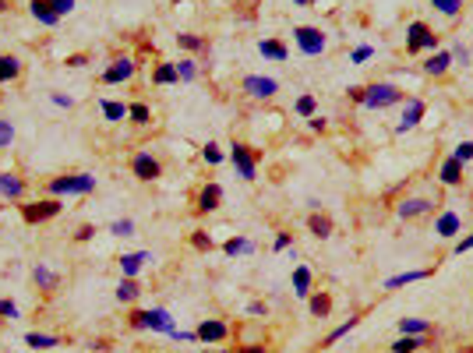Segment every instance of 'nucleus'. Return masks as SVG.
<instances>
[{"label": "nucleus", "instance_id": "f257e3e1", "mask_svg": "<svg viewBox=\"0 0 473 353\" xmlns=\"http://www.w3.org/2000/svg\"><path fill=\"white\" fill-rule=\"evenodd\" d=\"M395 102H403V88L392 85V82H378V85H368L361 92V106H368V110H385Z\"/></svg>", "mask_w": 473, "mask_h": 353}, {"label": "nucleus", "instance_id": "f03ea898", "mask_svg": "<svg viewBox=\"0 0 473 353\" xmlns=\"http://www.w3.org/2000/svg\"><path fill=\"white\" fill-rule=\"evenodd\" d=\"M95 187V176L92 174H68V176H53L50 180V194L53 198H75V194H89Z\"/></svg>", "mask_w": 473, "mask_h": 353}, {"label": "nucleus", "instance_id": "7ed1b4c3", "mask_svg": "<svg viewBox=\"0 0 473 353\" xmlns=\"http://www.w3.org/2000/svg\"><path fill=\"white\" fill-rule=\"evenodd\" d=\"M293 43H297V50H300L304 57H321L325 46H329L325 32L314 28V25H297V28H293Z\"/></svg>", "mask_w": 473, "mask_h": 353}, {"label": "nucleus", "instance_id": "20e7f679", "mask_svg": "<svg viewBox=\"0 0 473 353\" xmlns=\"http://www.w3.org/2000/svg\"><path fill=\"white\" fill-rule=\"evenodd\" d=\"M131 325H134V329H152V332H166V336H170V332L177 329L166 307H152V311H134V315H131Z\"/></svg>", "mask_w": 473, "mask_h": 353}, {"label": "nucleus", "instance_id": "39448f33", "mask_svg": "<svg viewBox=\"0 0 473 353\" xmlns=\"http://www.w3.org/2000/svg\"><path fill=\"white\" fill-rule=\"evenodd\" d=\"M435 46H438V36L424 21L406 25V53H420V50H435Z\"/></svg>", "mask_w": 473, "mask_h": 353}, {"label": "nucleus", "instance_id": "423d86ee", "mask_svg": "<svg viewBox=\"0 0 473 353\" xmlns=\"http://www.w3.org/2000/svg\"><path fill=\"white\" fill-rule=\"evenodd\" d=\"M230 163L237 167L240 180H255V176H258V163H255L251 149H248V145H240V142H233V145H230Z\"/></svg>", "mask_w": 473, "mask_h": 353}, {"label": "nucleus", "instance_id": "0eeeda50", "mask_svg": "<svg viewBox=\"0 0 473 353\" xmlns=\"http://www.w3.org/2000/svg\"><path fill=\"white\" fill-rule=\"evenodd\" d=\"M134 71H138V64H134L131 57H117V60L102 71V85H120V82H131V78H134Z\"/></svg>", "mask_w": 473, "mask_h": 353}, {"label": "nucleus", "instance_id": "6e6552de", "mask_svg": "<svg viewBox=\"0 0 473 353\" xmlns=\"http://www.w3.org/2000/svg\"><path fill=\"white\" fill-rule=\"evenodd\" d=\"M244 92H248L251 99H272V95L280 92V82H276V78H265V75H248V78H244Z\"/></svg>", "mask_w": 473, "mask_h": 353}, {"label": "nucleus", "instance_id": "1a4fd4ad", "mask_svg": "<svg viewBox=\"0 0 473 353\" xmlns=\"http://www.w3.org/2000/svg\"><path fill=\"white\" fill-rule=\"evenodd\" d=\"M64 205L57 201V198H46V201H36V205H25L21 212H25V223H46V219H53L57 212H60Z\"/></svg>", "mask_w": 473, "mask_h": 353}, {"label": "nucleus", "instance_id": "9d476101", "mask_svg": "<svg viewBox=\"0 0 473 353\" xmlns=\"http://www.w3.org/2000/svg\"><path fill=\"white\" fill-rule=\"evenodd\" d=\"M131 174L149 184V180H156V176L163 174V167H159V159H152L149 152H138V156L131 159Z\"/></svg>", "mask_w": 473, "mask_h": 353}, {"label": "nucleus", "instance_id": "9b49d317", "mask_svg": "<svg viewBox=\"0 0 473 353\" xmlns=\"http://www.w3.org/2000/svg\"><path fill=\"white\" fill-rule=\"evenodd\" d=\"M424 113H427V106L420 102V99H406V110H403V120H399V135H406V131H413L420 120H424Z\"/></svg>", "mask_w": 473, "mask_h": 353}, {"label": "nucleus", "instance_id": "f8f14e48", "mask_svg": "<svg viewBox=\"0 0 473 353\" xmlns=\"http://www.w3.org/2000/svg\"><path fill=\"white\" fill-rule=\"evenodd\" d=\"M431 209H435V201H431V198H406V201H399V205H395L399 219H420V216H427Z\"/></svg>", "mask_w": 473, "mask_h": 353}, {"label": "nucleus", "instance_id": "ddd939ff", "mask_svg": "<svg viewBox=\"0 0 473 353\" xmlns=\"http://www.w3.org/2000/svg\"><path fill=\"white\" fill-rule=\"evenodd\" d=\"M226 336H230V329H226V322H219V318H208V322L198 325V343H223Z\"/></svg>", "mask_w": 473, "mask_h": 353}, {"label": "nucleus", "instance_id": "4468645a", "mask_svg": "<svg viewBox=\"0 0 473 353\" xmlns=\"http://www.w3.org/2000/svg\"><path fill=\"white\" fill-rule=\"evenodd\" d=\"M459 230H463L459 212H442V216H438V223H435V233H438V237H445V241H452Z\"/></svg>", "mask_w": 473, "mask_h": 353}, {"label": "nucleus", "instance_id": "2eb2a0df", "mask_svg": "<svg viewBox=\"0 0 473 353\" xmlns=\"http://www.w3.org/2000/svg\"><path fill=\"white\" fill-rule=\"evenodd\" d=\"M223 201V187L219 184H205L201 194H198V212H216Z\"/></svg>", "mask_w": 473, "mask_h": 353}, {"label": "nucleus", "instance_id": "dca6fc26", "mask_svg": "<svg viewBox=\"0 0 473 353\" xmlns=\"http://www.w3.org/2000/svg\"><path fill=\"white\" fill-rule=\"evenodd\" d=\"M28 11H32V18H36L43 28H53V25L60 21V14H57L46 0H32V4H28Z\"/></svg>", "mask_w": 473, "mask_h": 353}, {"label": "nucleus", "instance_id": "f3484780", "mask_svg": "<svg viewBox=\"0 0 473 353\" xmlns=\"http://www.w3.org/2000/svg\"><path fill=\"white\" fill-rule=\"evenodd\" d=\"M152 262V255L149 251H131V255H120V272L127 275V279H134L138 272H142V265Z\"/></svg>", "mask_w": 473, "mask_h": 353}, {"label": "nucleus", "instance_id": "a211bd4d", "mask_svg": "<svg viewBox=\"0 0 473 353\" xmlns=\"http://www.w3.org/2000/svg\"><path fill=\"white\" fill-rule=\"evenodd\" d=\"M449 68H452V53H449V50L431 53V57H427V64H424V71H427V75H435V78H438V75H445Z\"/></svg>", "mask_w": 473, "mask_h": 353}, {"label": "nucleus", "instance_id": "6ab92c4d", "mask_svg": "<svg viewBox=\"0 0 473 353\" xmlns=\"http://www.w3.org/2000/svg\"><path fill=\"white\" fill-rule=\"evenodd\" d=\"M427 275H431V268H413V272H399V275L385 279V290H399V286H406V283H420V279H427Z\"/></svg>", "mask_w": 473, "mask_h": 353}, {"label": "nucleus", "instance_id": "aec40b11", "mask_svg": "<svg viewBox=\"0 0 473 353\" xmlns=\"http://www.w3.org/2000/svg\"><path fill=\"white\" fill-rule=\"evenodd\" d=\"M438 176H442V184H449V187H456V184H463V163L449 156V159L442 163V170H438Z\"/></svg>", "mask_w": 473, "mask_h": 353}, {"label": "nucleus", "instance_id": "412c9836", "mask_svg": "<svg viewBox=\"0 0 473 353\" xmlns=\"http://www.w3.org/2000/svg\"><path fill=\"white\" fill-rule=\"evenodd\" d=\"M258 53L269 57V60H276V64H283L286 57H289V50H286L280 39H262V43H258Z\"/></svg>", "mask_w": 473, "mask_h": 353}, {"label": "nucleus", "instance_id": "4be33fe9", "mask_svg": "<svg viewBox=\"0 0 473 353\" xmlns=\"http://www.w3.org/2000/svg\"><path fill=\"white\" fill-rule=\"evenodd\" d=\"M0 194H4V198H21V194H25V184H21V176L0 174Z\"/></svg>", "mask_w": 473, "mask_h": 353}, {"label": "nucleus", "instance_id": "5701e85b", "mask_svg": "<svg viewBox=\"0 0 473 353\" xmlns=\"http://www.w3.org/2000/svg\"><path fill=\"white\" fill-rule=\"evenodd\" d=\"M307 230L314 233V237H332V219L329 216H321V212H311V219H307Z\"/></svg>", "mask_w": 473, "mask_h": 353}, {"label": "nucleus", "instance_id": "b1692460", "mask_svg": "<svg viewBox=\"0 0 473 353\" xmlns=\"http://www.w3.org/2000/svg\"><path fill=\"white\" fill-rule=\"evenodd\" d=\"M293 293L297 297H307L311 293V268L307 265H297L293 268Z\"/></svg>", "mask_w": 473, "mask_h": 353}, {"label": "nucleus", "instance_id": "393cba45", "mask_svg": "<svg viewBox=\"0 0 473 353\" xmlns=\"http://www.w3.org/2000/svg\"><path fill=\"white\" fill-rule=\"evenodd\" d=\"M399 332L403 336H427L431 332V322H424V318H403L399 322Z\"/></svg>", "mask_w": 473, "mask_h": 353}, {"label": "nucleus", "instance_id": "a878e982", "mask_svg": "<svg viewBox=\"0 0 473 353\" xmlns=\"http://www.w3.org/2000/svg\"><path fill=\"white\" fill-rule=\"evenodd\" d=\"M32 279L39 283V290H57V283H60L57 272H50L46 265H36V268H32Z\"/></svg>", "mask_w": 473, "mask_h": 353}, {"label": "nucleus", "instance_id": "bb28decb", "mask_svg": "<svg viewBox=\"0 0 473 353\" xmlns=\"http://www.w3.org/2000/svg\"><path fill=\"white\" fill-rule=\"evenodd\" d=\"M138 293H142V286H138L134 279H127V275H124V279H120V286H117V300H120V304H131V300H138Z\"/></svg>", "mask_w": 473, "mask_h": 353}, {"label": "nucleus", "instance_id": "cd10ccee", "mask_svg": "<svg viewBox=\"0 0 473 353\" xmlns=\"http://www.w3.org/2000/svg\"><path fill=\"white\" fill-rule=\"evenodd\" d=\"M25 343H28L32 350H53V347H60V339H57V336H46V332H28Z\"/></svg>", "mask_w": 473, "mask_h": 353}, {"label": "nucleus", "instance_id": "c85d7f7f", "mask_svg": "<svg viewBox=\"0 0 473 353\" xmlns=\"http://www.w3.org/2000/svg\"><path fill=\"white\" fill-rule=\"evenodd\" d=\"M21 75V60L18 57H0V85L4 82H14Z\"/></svg>", "mask_w": 473, "mask_h": 353}, {"label": "nucleus", "instance_id": "c756f323", "mask_svg": "<svg viewBox=\"0 0 473 353\" xmlns=\"http://www.w3.org/2000/svg\"><path fill=\"white\" fill-rule=\"evenodd\" d=\"M152 82H156V85H174V82H181L177 64H159V68H156V75H152Z\"/></svg>", "mask_w": 473, "mask_h": 353}, {"label": "nucleus", "instance_id": "7c9ffc66", "mask_svg": "<svg viewBox=\"0 0 473 353\" xmlns=\"http://www.w3.org/2000/svg\"><path fill=\"white\" fill-rule=\"evenodd\" d=\"M99 110H102L106 120H124V117H127V106H124V102H113V99H102Z\"/></svg>", "mask_w": 473, "mask_h": 353}, {"label": "nucleus", "instance_id": "2f4dec72", "mask_svg": "<svg viewBox=\"0 0 473 353\" xmlns=\"http://www.w3.org/2000/svg\"><path fill=\"white\" fill-rule=\"evenodd\" d=\"M251 248H255V244H251V241H248V237H230V241H226V244H223V251H226V255H230V258H237V255H248V251H251Z\"/></svg>", "mask_w": 473, "mask_h": 353}, {"label": "nucleus", "instance_id": "473e14b6", "mask_svg": "<svg viewBox=\"0 0 473 353\" xmlns=\"http://www.w3.org/2000/svg\"><path fill=\"white\" fill-rule=\"evenodd\" d=\"M424 347V336H399L395 343H392V353H413Z\"/></svg>", "mask_w": 473, "mask_h": 353}, {"label": "nucleus", "instance_id": "72a5a7b5", "mask_svg": "<svg viewBox=\"0 0 473 353\" xmlns=\"http://www.w3.org/2000/svg\"><path fill=\"white\" fill-rule=\"evenodd\" d=\"M127 117H131L138 127H145V124L152 120V113H149V106H145V102H131V106H127Z\"/></svg>", "mask_w": 473, "mask_h": 353}, {"label": "nucleus", "instance_id": "f704fd0d", "mask_svg": "<svg viewBox=\"0 0 473 353\" xmlns=\"http://www.w3.org/2000/svg\"><path fill=\"white\" fill-rule=\"evenodd\" d=\"M329 311H332V300H329L325 293H314V297H311V315H314V318H329Z\"/></svg>", "mask_w": 473, "mask_h": 353}, {"label": "nucleus", "instance_id": "c9c22d12", "mask_svg": "<svg viewBox=\"0 0 473 353\" xmlns=\"http://www.w3.org/2000/svg\"><path fill=\"white\" fill-rule=\"evenodd\" d=\"M357 322H361V318H350V322H343L339 329H332V332H329V339H325V347H332V343H339L346 332H354V329H357Z\"/></svg>", "mask_w": 473, "mask_h": 353}, {"label": "nucleus", "instance_id": "e433bc0d", "mask_svg": "<svg viewBox=\"0 0 473 353\" xmlns=\"http://www.w3.org/2000/svg\"><path fill=\"white\" fill-rule=\"evenodd\" d=\"M201 159H205V163H208V167H219V163H223V159H226V156H223V152H219V145H212V142H208V145H205V149H201Z\"/></svg>", "mask_w": 473, "mask_h": 353}, {"label": "nucleus", "instance_id": "4c0bfd02", "mask_svg": "<svg viewBox=\"0 0 473 353\" xmlns=\"http://www.w3.org/2000/svg\"><path fill=\"white\" fill-rule=\"evenodd\" d=\"M110 233H113V237H131V233H134V219H117V223L110 226Z\"/></svg>", "mask_w": 473, "mask_h": 353}, {"label": "nucleus", "instance_id": "58836bf2", "mask_svg": "<svg viewBox=\"0 0 473 353\" xmlns=\"http://www.w3.org/2000/svg\"><path fill=\"white\" fill-rule=\"evenodd\" d=\"M297 113L311 120V117H314V95H300V99H297Z\"/></svg>", "mask_w": 473, "mask_h": 353}, {"label": "nucleus", "instance_id": "ea45409f", "mask_svg": "<svg viewBox=\"0 0 473 353\" xmlns=\"http://www.w3.org/2000/svg\"><path fill=\"white\" fill-rule=\"evenodd\" d=\"M431 4H435L442 14H449V18H452V14H459V7H463V0H431Z\"/></svg>", "mask_w": 473, "mask_h": 353}, {"label": "nucleus", "instance_id": "a19ab883", "mask_svg": "<svg viewBox=\"0 0 473 353\" xmlns=\"http://www.w3.org/2000/svg\"><path fill=\"white\" fill-rule=\"evenodd\" d=\"M177 75H181V82H194V78H198L194 60H181V64H177Z\"/></svg>", "mask_w": 473, "mask_h": 353}, {"label": "nucleus", "instance_id": "79ce46f5", "mask_svg": "<svg viewBox=\"0 0 473 353\" xmlns=\"http://www.w3.org/2000/svg\"><path fill=\"white\" fill-rule=\"evenodd\" d=\"M177 43H181L184 50H201V46H205V39H198V36H191V32H181Z\"/></svg>", "mask_w": 473, "mask_h": 353}, {"label": "nucleus", "instance_id": "37998d69", "mask_svg": "<svg viewBox=\"0 0 473 353\" xmlns=\"http://www.w3.org/2000/svg\"><path fill=\"white\" fill-rule=\"evenodd\" d=\"M452 159L470 163V159H473V142H459V145H456V152H452Z\"/></svg>", "mask_w": 473, "mask_h": 353}, {"label": "nucleus", "instance_id": "c03bdc74", "mask_svg": "<svg viewBox=\"0 0 473 353\" xmlns=\"http://www.w3.org/2000/svg\"><path fill=\"white\" fill-rule=\"evenodd\" d=\"M371 57H375V46H357V50L350 53L354 64H364V60H371Z\"/></svg>", "mask_w": 473, "mask_h": 353}, {"label": "nucleus", "instance_id": "a18cd8bd", "mask_svg": "<svg viewBox=\"0 0 473 353\" xmlns=\"http://www.w3.org/2000/svg\"><path fill=\"white\" fill-rule=\"evenodd\" d=\"M191 244H194L198 251H212V237H208V233H201V230H194V237H191Z\"/></svg>", "mask_w": 473, "mask_h": 353}, {"label": "nucleus", "instance_id": "49530a36", "mask_svg": "<svg viewBox=\"0 0 473 353\" xmlns=\"http://www.w3.org/2000/svg\"><path fill=\"white\" fill-rule=\"evenodd\" d=\"M46 4H50V7H53V11H57V14H60V18H64V14H71V11H75V0H46Z\"/></svg>", "mask_w": 473, "mask_h": 353}, {"label": "nucleus", "instance_id": "de8ad7c7", "mask_svg": "<svg viewBox=\"0 0 473 353\" xmlns=\"http://www.w3.org/2000/svg\"><path fill=\"white\" fill-rule=\"evenodd\" d=\"M11 142H14V127L7 120H0V149H7Z\"/></svg>", "mask_w": 473, "mask_h": 353}, {"label": "nucleus", "instance_id": "09e8293b", "mask_svg": "<svg viewBox=\"0 0 473 353\" xmlns=\"http://www.w3.org/2000/svg\"><path fill=\"white\" fill-rule=\"evenodd\" d=\"M50 99H53V106H60V110H71V106H75V99L64 95V92H50Z\"/></svg>", "mask_w": 473, "mask_h": 353}, {"label": "nucleus", "instance_id": "8fccbe9b", "mask_svg": "<svg viewBox=\"0 0 473 353\" xmlns=\"http://www.w3.org/2000/svg\"><path fill=\"white\" fill-rule=\"evenodd\" d=\"M0 318H11L14 322L18 318V304L14 300H0Z\"/></svg>", "mask_w": 473, "mask_h": 353}, {"label": "nucleus", "instance_id": "3c124183", "mask_svg": "<svg viewBox=\"0 0 473 353\" xmlns=\"http://www.w3.org/2000/svg\"><path fill=\"white\" fill-rule=\"evenodd\" d=\"M463 251H473V233H470V237H463V241L456 244V255H463Z\"/></svg>", "mask_w": 473, "mask_h": 353}, {"label": "nucleus", "instance_id": "603ef678", "mask_svg": "<svg viewBox=\"0 0 473 353\" xmlns=\"http://www.w3.org/2000/svg\"><path fill=\"white\" fill-rule=\"evenodd\" d=\"M68 68H85V57H82V53H75V57H68Z\"/></svg>", "mask_w": 473, "mask_h": 353}, {"label": "nucleus", "instance_id": "864d4df0", "mask_svg": "<svg viewBox=\"0 0 473 353\" xmlns=\"http://www.w3.org/2000/svg\"><path fill=\"white\" fill-rule=\"evenodd\" d=\"M286 248H289V233H280L276 237V251H286Z\"/></svg>", "mask_w": 473, "mask_h": 353}, {"label": "nucleus", "instance_id": "5fc2aeb1", "mask_svg": "<svg viewBox=\"0 0 473 353\" xmlns=\"http://www.w3.org/2000/svg\"><path fill=\"white\" fill-rule=\"evenodd\" d=\"M92 233H95V226H82L78 230V241H92Z\"/></svg>", "mask_w": 473, "mask_h": 353}, {"label": "nucleus", "instance_id": "6e6d98bb", "mask_svg": "<svg viewBox=\"0 0 473 353\" xmlns=\"http://www.w3.org/2000/svg\"><path fill=\"white\" fill-rule=\"evenodd\" d=\"M248 315H265V304H258V300H255V304H248Z\"/></svg>", "mask_w": 473, "mask_h": 353}, {"label": "nucleus", "instance_id": "4d7b16f0", "mask_svg": "<svg viewBox=\"0 0 473 353\" xmlns=\"http://www.w3.org/2000/svg\"><path fill=\"white\" fill-rule=\"evenodd\" d=\"M311 131H325V120L321 117H311Z\"/></svg>", "mask_w": 473, "mask_h": 353}, {"label": "nucleus", "instance_id": "13d9d810", "mask_svg": "<svg viewBox=\"0 0 473 353\" xmlns=\"http://www.w3.org/2000/svg\"><path fill=\"white\" fill-rule=\"evenodd\" d=\"M237 353H265V347H244V350H237Z\"/></svg>", "mask_w": 473, "mask_h": 353}, {"label": "nucleus", "instance_id": "bf43d9fd", "mask_svg": "<svg viewBox=\"0 0 473 353\" xmlns=\"http://www.w3.org/2000/svg\"><path fill=\"white\" fill-rule=\"evenodd\" d=\"M293 4H300V7H307V4H314V0H293Z\"/></svg>", "mask_w": 473, "mask_h": 353}, {"label": "nucleus", "instance_id": "052dcab7", "mask_svg": "<svg viewBox=\"0 0 473 353\" xmlns=\"http://www.w3.org/2000/svg\"><path fill=\"white\" fill-rule=\"evenodd\" d=\"M201 353H208V350H201ZM212 353H226V350H212Z\"/></svg>", "mask_w": 473, "mask_h": 353}, {"label": "nucleus", "instance_id": "680f3d73", "mask_svg": "<svg viewBox=\"0 0 473 353\" xmlns=\"http://www.w3.org/2000/svg\"><path fill=\"white\" fill-rule=\"evenodd\" d=\"M0 11H4V0H0Z\"/></svg>", "mask_w": 473, "mask_h": 353}]
</instances>
